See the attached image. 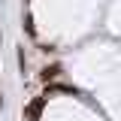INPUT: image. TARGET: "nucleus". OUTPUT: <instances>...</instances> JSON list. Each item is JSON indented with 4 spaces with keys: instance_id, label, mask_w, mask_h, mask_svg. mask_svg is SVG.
<instances>
[{
    "instance_id": "20e7f679",
    "label": "nucleus",
    "mask_w": 121,
    "mask_h": 121,
    "mask_svg": "<svg viewBox=\"0 0 121 121\" xmlns=\"http://www.w3.org/2000/svg\"><path fill=\"white\" fill-rule=\"evenodd\" d=\"M24 33L36 39V24H33V18H30V15H24Z\"/></svg>"
},
{
    "instance_id": "f257e3e1",
    "label": "nucleus",
    "mask_w": 121,
    "mask_h": 121,
    "mask_svg": "<svg viewBox=\"0 0 121 121\" xmlns=\"http://www.w3.org/2000/svg\"><path fill=\"white\" fill-rule=\"evenodd\" d=\"M45 103H48V97H43V94H39V97H33V100L24 106V121H39Z\"/></svg>"
},
{
    "instance_id": "0eeeda50",
    "label": "nucleus",
    "mask_w": 121,
    "mask_h": 121,
    "mask_svg": "<svg viewBox=\"0 0 121 121\" xmlns=\"http://www.w3.org/2000/svg\"><path fill=\"white\" fill-rule=\"evenodd\" d=\"M0 112H3V94H0Z\"/></svg>"
},
{
    "instance_id": "39448f33",
    "label": "nucleus",
    "mask_w": 121,
    "mask_h": 121,
    "mask_svg": "<svg viewBox=\"0 0 121 121\" xmlns=\"http://www.w3.org/2000/svg\"><path fill=\"white\" fill-rule=\"evenodd\" d=\"M18 70H21V73L27 70V55H24V45H18Z\"/></svg>"
},
{
    "instance_id": "6e6552de",
    "label": "nucleus",
    "mask_w": 121,
    "mask_h": 121,
    "mask_svg": "<svg viewBox=\"0 0 121 121\" xmlns=\"http://www.w3.org/2000/svg\"><path fill=\"white\" fill-rule=\"evenodd\" d=\"M0 45H3V33H0Z\"/></svg>"
},
{
    "instance_id": "423d86ee",
    "label": "nucleus",
    "mask_w": 121,
    "mask_h": 121,
    "mask_svg": "<svg viewBox=\"0 0 121 121\" xmlns=\"http://www.w3.org/2000/svg\"><path fill=\"white\" fill-rule=\"evenodd\" d=\"M39 52H43V55H55V52H58V45H52V43H43V45H39Z\"/></svg>"
},
{
    "instance_id": "7ed1b4c3",
    "label": "nucleus",
    "mask_w": 121,
    "mask_h": 121,
    "mask_svg": "<svg viewBox=\"0 0 121 121\" xmlns=\"http://www.w3.org/2000/svg\"><path fill=\"white\" fill-rule=\"evenodd\" d=\"M52 94H79V88L76 85H60V82H55V85H45V91H43V97H52Z\"/></svg>"
},
{
    "instance_id": "f03ea898",
    "label": "nucleus",
    "mask_w": 121,
    "mask_h": 121,
    "mask_svg": "<svg viewBox=\"0 0 121 121\" xmlns=\"http://www.w3.org/2000/svg\"><path fill=\"white\" fill-rule=\"evenodd\" d=\"M60 76H64V67H60V64H45L43 70H39V82H43V85H55Z\"/></svg>"
}]
</instances>
